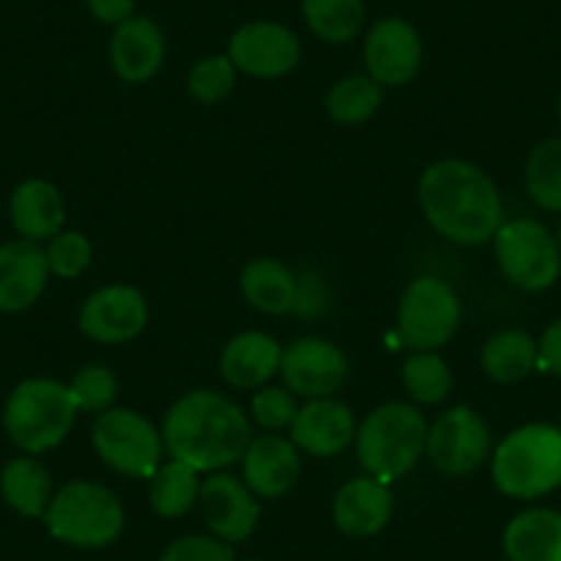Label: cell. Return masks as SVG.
<instances>
[{"label":"cell","mask_w":561,"mask_h":561,"mask_svg":"<svg viewBox=\"0 0 561 561\" xmlns=\"http://www.w3.org/2000/svg\"><path fill=\"white\" fill-rule=\"evenodd\" d=\"M427 224L457 245H484L504 226V202L495 182L468 160H438L419 182Z\"/></svg>","instance_id":"obj_1"},{"label":"cell","mask_w":561,"mask_h":561,"mask_svg":"<svg viewBox=\"0 0 561 561\" xmlns=\"http://www.w3.org/2000/svg\"><path fill=\"white\" fill-rule=\"evenodd\" d=\"M251 440V421L240 404L207 388L176 399L163 421V444L169 455L198 473L234 466Z\"/></svg>","instance_id":"obj_2"},{"label":"cell","mask_w":561,"mask_h":561,"mask_svg":"<svg viewBox=\"0 0 561 561\" xmlns=\"http://www.w3.org/2000/svg\"><path fill=\"white\" fill-rule=\"evenodd\" d=\"M493 484L517 501H534L561 488V427L523 424L493 451Z\"/></svg>","instance_id":"obj_3"},{"label":"cell","mask_w":561,"mask_h":561,"mask_svg":"<svg viewBox=\"0 0 561 561\" xmlns=\"http://www.w3.org/2000/svg\"><path fill=\"white\" fill-rule=\"evenodd\" d=\"M427 419L408 402H386L371 410L355 433V451L366 477L397 482L415 468L427 449Z\"/></svg>","instance_id":"obj_4"},{"label":"cell","mask_w":561,"mask_h":561,"mask_svg":"<svg viewBox=\"0 0 561 561\" xmlns=\"http://www.w3.org/2000/svg\"><path fill=\"white\" fill-rule=\"evenodd\" d=\"M78 408L69 386L53 377H28L18 382L3 404V427L25 455L56 449L75 427Z\"/></svg>","instance_id":"obj_5"},{"label":"cell","mask_w":561,"mask_h":561,"mask_svg":"<svg viewBox=\"0 0 561 561\" xmlns=\"http://www.w3.org/2000/svg\"><path fill=\"white\" fill-rule=\"evenodd\" d=\"M45 526L58 542L72 548H107L124 531V506L105 484L75 479L53 493Z\"/></svg>","instance_id":"obj_6"},{"label":"cell","mask_w":561,"mask_h":561,"mask_svg":"<svg viewBox=\"0 0 561 561\" xmlns=\"http://www.w3.org/2000/svg\"><path fill=\"white\" fill-rule=\"evenodd\" d=\"M495 262L512 287L545 293L561 275V251L556 234L534 218L504 220L493 237Z\"/></svg>","instance_id":"obj_7"},{"label":"cell","mask_w":561,"mask_h":561,"mask_svg":"<svg viewBox=\"0 0 561 561\" xmlns=\"http://www.w3.org/2000/svg\"><path fill=\"white\" fill-rule=\"evenodd\" d=\"M91 446L105 466L135 479H152L165 449L163 433L147 415L129 408H111L96 415Z\"/></svg>","instance_id":"obj_8"},{"label":"cell","mask_w":561,"mask_h":561,"mask_svg":"<svg viewBox=\"0 0 561 561\" xmlns=\"http://www.w3.org/2000/svg\"><path fill=\"white\" fill-rule=\"evenodd\" d=\"M460 298L446 280L421 275L404 287L397 309V331L415 353H430L451 342L460 328Z\"/></svg>","instance_id":"obj_9"},{"label":"cell","mask_w":561,"mask_h":561,"mask_svg":"<svg viewBox=\"0 0 561 561\" xmlns=\"http://www.w3.org/2000/svg\"><path fill=\"white\" fill-rule=\"evenodd\" d=\"M424 455L446 477H468L490 457L488 421L468 404L449 408L430 424Z\"/></svg>","instance_id":"obj_10"},{"label":"cell","mask_w":561,"mask_h":561,"mask_svg":"<svg viewBox=\"0 0 561 561\" xmlns=\"http://www.w3.org/2000/svg\"><path fill=\"white\" fill-rule=\"evenodd\" d=\"M284 388L304 399L333 397L347 380V355L320 336H304L280 353Z\"/></svg>","instance_id":"obj_11"},{"label":"cell","mask_w":561,"mask_h":561,"mask_svg":"<svg viewBox=\"0 0 561 561\" xmlns=\"http://www.w3.org/2000/svg\"><path fill=\"white\" fill-rule=\"evenodd\" d=\"M78 322L91 342L127 344L147 328L149 304L140 289L111 284L85 298Z\"/></svg>","instance_id":"obj_12"},{"label":"cell","mask_w":561,"mask_h":561,"mask_svg":"<svg viewBox=\"0 0 561 561\" xmlns=\"http://www.w3.org/2000/svg\"><path fill=\"white\" fill-rule=\"evenodd\" d=\"M229 58L251 78H284L298 67L300 39L280 23H248L231 36Z\"/></svg>","instance_id":"obj_13"},{"label":"cell","mask_w":561,"mask_h":561,"mask_svg":"<svg viewBox=\"0 0 561 561\" xmlns=\"http://www.w3.org/2000/svg\"><path fill=\"white\" fill-rule=\"evenodd\" d=\"M207 528L224 542H245L259 526V501L245 482L224 471H213L202 482L198 493Z\"/></svg>","instance_id":"obj_14"},{"label":"cell","mask_w":561,"mask_h":561,"mask_svg":"<svg viewBox=\"0 0 561 561\" xmlns=\"http://www.w3.org/2000/svg\"><path fill=\"white\" fill-rule=\"evenodd\" d=\"M421 36L408 20L402 18H386L380 23L371 25L369 36L364 45L366 69L369 78L380 85H397L410 83L421 67Z\"/></svg>","instance_id":"obj_15"},{"label":"cell","mask_w":561,"mask_h":561,"mask_svg":"<svg viewBox=\"0 0 561 561\" xmlns=\"http://www.w3.org/2000/svg\"><path fill=\"white\" fill-rule=\"evenodd\" d=\"M355 415L339 399H309L295 415L289 440L309 457H336L355 440Z\"/></svg>","instance_id":"obj_16"},{"label":"cell","mask_w":561,"mask_h":561,"mask_svg":"<svg viewBox=\"0 0 561 561\" xmlns=\"http://www.w3.org/2000/svg\"><path fill=\"white\" fill-rule=\"evenodd\" d=\"M50 278L47 253L39 242L12 240L0 245V311L18 314L42 298Z\"/></svg>","instance_id":"obj_17"},{"label":"cell","mask_w":561,"mask_h":561,"mask_svg":"<svg viewBox=\"0 0 561 561\" xmlns=\"http://www.w3.org/2000/svg\"><path fill=\"white\" fill-rule=\"evenodd\" d=\"M242 482L256 499H278L300 479V449L280 435H259L242 455Z\"/></svg>","instance_id":"obj_18"},{"label":"cell","mask_w":561,"mask_h":561,"mask_svg":"<svg viewBox=\"0 0 561 561\" xmlns=\"http://www.w3.org/2000/svg\"><path fill=\"white\" fill-rule=\"evenodd\" d=\"M111 67L124 83H149L165 61V36L149 18H129L111 36Z\"/></svg>","instance_id":"obj_19"},{"label":"cell","mask_w":561,"mask_h":561,"mask_svg":"<svg viewBox=\"0 0 561 561\" xmlns=\"http://www.w3.org/2000/svg\"><path fill=\"white\" fill-rule=\"evenodd\" d=\"M393 495L386 482L375 477H358L342 484L333 499V523L347 537H375L391 523Z\"/></svg>","instance_id":"obj_20"},{"label":"cell","mask_w":561,"mask_h":561,"mask_svg":"<svg viewBox=\"0 0 561 561\" xmlns=\"http://www.w3.org/2000/svg\"><path fill=\"white\" fill-rule=\"evenodd\" d=\"M280 344L270 333L245 331L229 339L220 353V375L231 388H262L280 369Z\"/></svg>","instance_id":"obj_21"},{"label":"cell","mask_w":561,"mask_h":561,"mask_svg":"<svg viewBox=\"0 0 561 561\" xmlns=\"http://www.w3.org/2000/svg\"><path fill=\"white\" fill-rule=\"evenodd\" d=\"M12 226L23 240H53L64 231V198L58 187L47 180H25L14 187L9 202Z\"/></svg>","instance_id":"obj_22"},{"label":"cell","mask_w":561,"mask_h":561,"mask_svg":"<svg viewBox=\"0 0 561 561\" xmlns=\"http://www.w3.org/2000/svg\"><path fill=\"white\" fill-rule=\"evenodd\" d=\"M240 289L262 314H289L298 309L300 278L273 256H259L242 267Z\"/></svg>","instance_id":"obj_23"},{"label":"cell","mask_w":561,"mask_h":561,"mask_svg":"<svg viewBox=\"0 0 561 561\" xmlns=\"http://www.w3.org/2000/svg\"><path fill=\"white\" fill-rule=\"evenodd\" d=\"M504 553L510 561H561V512L537 506L512 517Z\"/></svg>","instance_id":"obj_24"},{"label":"cell","mask_w":561,"mask_h":561,"mask_svg":"<svg viewBox=\"0 0 561 561\" xmlns=\"http://www.w3.org/2000/svg\"><path fill=\"white\" fill-rule=\"evenodd\" d=\"M0 495L23 517H45L53 501L50 471L34 455L14 457L0 471Z\"/></svg>","instance_id":"obj_25"},{"label":"cell","mask_w":561,"mask_h":561,"mask_svg":"<svg viewBox=\"0 0 561 561\" xmlns=\"http://www.w3.org/2000/svg\"><path fill=\"white\" fill-rule=\"evenodd\" d=\"M482 371L493 382H520L539 366V342L526 331L506 328L493 333L482 347Z\"/></svg>","instance_id":"obj_26"},{"label":"cell","mask_w":561,"mask_h":561,"mask_svg":"<svg viewBox=\"0 0 561 561\" xmlns=\"http://www.w3.org/2000/svg\"><path fill=\"white\" fill-rule=\"evenodd\" d=\"M202 493V479L196 468L182 460L160 466L149 479V504L160 517H182L193 510Z\"/></svg>","instance_id":"obj_27"},{"label":"cell","mask_w":561,"mask_h":561,"mask_svg":"<svg viewBox=\"0 0 561 561\" xmlns=\"http://www.w3.org/2000/svg\"><path fill=\"white\" fill-rule=\"evenodd\" d=\"M311 34L328 45H344L360 34L366 20L364 0H300Z\"/></svg>","instance_id":"obj_28"},{"label":"cell","mask_w":561,"mask_h":561,"mask_svg":"<svg viewBox=\"0 0 561 561\" xmlns=\"http://www.w3.org/2000/svg\"><path fill=\"white\" fill-rule=\"evenodd\" d=\"M328 113L336 124L344 127H358V124L369 122L382 105V85L375 83L369 75H350L333 83L328 91Z\"/></svg>","instance_id":"obj_29"},{"label":"cell","mask_w":561,"mask_h":561,"mask_svg":"<svg viewBox=\"0 0 561 561\" xmlns=\"http://www.w3.org/2000/svg\"><path fill=\"white\" fill-rule=\"evenodd\" d=\"M526 191L545 213H561V138H548L526 160Z\"/></svg>","instance_id":"obj_30"},{"label":"cell","mask_w":561,"mask_h":561,"mask_svg":"<svg viewBox=\"0 0 561 561\" xmlns=\"http://www.w3.org/2000/svg\"><path fill=\"white\" fill-rule=\"evenodd\" d=\"M404 391L419 404H440L451 393L455 377L449 364L435 350L430 353H413L402 366Z\"/></svg>","instance_id":"obj_31"},{"label":"cell","mask_w":561,"mask_h":561,"mask_svg":"<svg viewBox=\"0 0 561 561\" xmlns=\"http://www.w3.org/2000/svg\"><path fill=\"white\" fill-rule=\"evenodd\" d=\"M234 83L237 69L229 56H207L193 64V69L187 72V91L202 105L224 102L234 91Z\"/></svg>","instance_id":"obj_32"},{"label":"cell","mask_w":561,"mask_h":561,"mask_svg":"<svg viewBox=\"0 0 561 561\" xmlns=\"http://www.w3.org/2000/svg\"><path fill=\"white\" fill-rule=\"evenodd\" d=\"M69 393L75 399L78 413H105L113 408L118 397V380L107 366L91 364L83 366L69 382Z\"/></svg>","instance_id":"obj_33"},{"label":"cell","mask_w":561,"mask_h":561,"mask_svg":"<svg viewBox=\"0 0 561 561\" xmlns=\"http://www.w3.org/2000/svg\"><path fill=\"white\" fill-rule=\"evenodd\" d=\"M50 275H58L64 280H72L83 275L91 264V242L80 231H58L45 248Z\"/></svg>","instance_id":"obj_34"},{"label":"cell","mask_w":561,"mask_h":561,"mask_svg":"<svg viewBox=\"0 0 561 561\" xmlns=\"http://www.w3.org/2000/svg\"><path fill=\"white\" fill-rule=\"evenodd\" d=\"M253 421L267 433H280V430L293 427L295 415H298L300 404L289 388L267 386L259 388L251 399Z\"/></svg>","instance_id":"obj_35"},{"label":"cell","mask_w":561,"mask_h":561,"mask_svg":"<svg viewBox=\"0 0 561 561\" xmlns=\"http://www.w3.org/2000/svg\"><path fill=\"white\" fill-rule=\"evenodd\" d=\"M158 561H237L234 548L215 534H187L174 539Z\"/></svg>","instance_id":"obj_36"},{"label":"cell","mask_w":561,"mask_h":561,"mask_svg":"<svg viewBox=\"0 0 561 561\" xmlns=\"http://www.w3.org/2000/svg\"><path fill=\"white\" fill-rule=\"evenodd\" d=\"M539 366L550 375L561 377V317L550 322L539 339Z\"/></svg>","instance_id":"obj_37"},{"label":"cell","mask_w":561,"mask_h":561,"mask_svg":"<svg viewBox=\"0 0 561 561\" xmlns=\"http://www.w3.org/2000/svg\"><path fill=\"white\" fill-rule=\"evenodd\" d=\"M91 18L105 25H122L133 18L135 0H85Z\"/></svg>","instance_id":"obj_38"},{"label":"cell","mask_w":561,"mask_h":561,"mask_svg":"<svg viewBox=\"0 0 561 561\" xmlns=\"http://www.w3.org/2000/svg\"><path fill=\"white\" fill-rule=\"evenodd\" d=\"M556 242H559V251H561V224H559V231H556Z\"/></svg>","instance_id":"obj_39"},{"label":"cell","mask_w":561,"mask_h":561,"mask_svg":"<svg viewBox=\"0 0 561 561\" xmlns=\"http://www.w3.org/2000/svg\"><path fill=\"white\" fill-rule=\"evenodd\" d=\"M556 113H559V124H561V94H559V105H556Z\"/></svg>","instance_id":"obj_40"},{"label":"cell","mask_w":561,"mask_h":561,"mask_svg":"<svg viewBox=\"0 0 561 561\" xmlns=\"http://www.w3.org/2000/svg\"><path fill=\"white\" fill-rule=\"evenodd\" d=\"M242 561H259V559H242Z\"/></svg>","instance_id":"obj_41"}]
</instances>
